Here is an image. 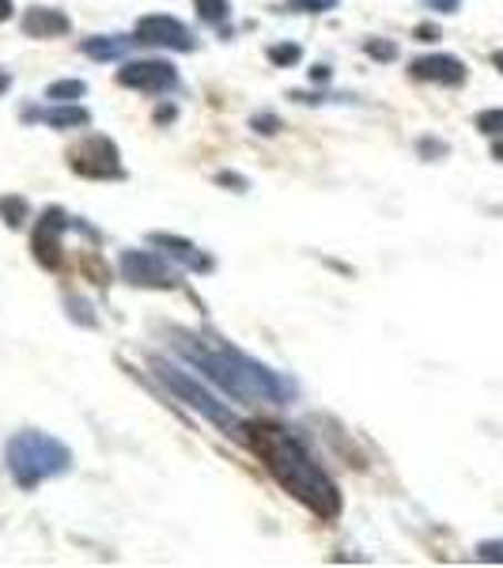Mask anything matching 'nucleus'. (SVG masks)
I'll return each instance as SVG.
<instances>
[{"label": "nucleus", "instance_id": "f257e3e1", "mask_svg": "<svg viewBox=\"0 0 503 568\" xmlns=\"http://www.w3.org/2000/svg\"><path fill=\"white\" fill-rule=\"evenodd\" d=\"M243 444L265 463V470L280 481V489L288 497H296L304 508L315 511L318 519H337L341 516V493L337 481L322 470V463L307 452L304 439H296L288 428L280 425H243Z\"/></svg>", "mask_w": 503, "mask_h": 568}, {"label": "nucleus", "instance_id": "f03ea898", "mask_svg": "<svg viewBox=\"0 0 503 568\" xmlns=\"http://www.w3.org/2000/svg\"><path fill=\"white\" fill-rule=\"evenodd\" d=\"M175 349L194 368L205 372V379H213L219 390L246 402V406H288V402H296V383L288 375L265 368L254 356L235 353L216 342H201V337L189 334H175Z\"/></svg>", "mask_w": 503, "mask_h": 568}, {"label": "nucleus", "instance_id": "7ed1b4c3", "mask_svg": "<svg viewBox=\"0 0 503 568\" xmlns=\"http://www.w3.org/2000/svg\"><path fill=\"white\" fill-rule=\"evenodd\" d=\"M4 466H8V474H12V481L31 493V489H39L42 481L69 474L72 470V452L61 444L58 436L39 433V428H23V433H16L12 439H8Z\"/></svg>", "mask_w": 503, "mask_h": 568}, {"label": "nucleus", "instance_id": "20e7f679", "mask_svg": "<svg viewBox=\"0 0 503 568\" xmlns=\"http://www.w3.org/2000/svg\"><path fill=\"white\" fill-rule=\"evenodd\" d=\"M148 368L155 379L163 383L171 394H175L178 402H186L194 414H201L205 420H213L216 428H224L227 436H235V439H243V425H239V417L232 414V409L224 406V402L216 398V394H208L201 383L194 379V375H186V372H178V364H171V361H163V356H152L148 361Z\"/></svg>", "mask_w": 503, "mask_h": 568}, {"label": "nucleus", "instance_id": "39448f33", "mask_svg": "<svg viewBox=\"0 0 503 568\" xmlns=\"http://www.w3.org/2000/svg\"><path fill=\"white\" fill-rule=\"evenodd\" d=\"M69 168L76 171L80 179H95V182H114L125 179L122 168V152L110 141L106 133H88L84 141H76L69 149Z\"/></svg>", "mask_w": 503, "mask_h": 568}, {"label": "nucleus", "instance_id": "423d86ee", "mask_svg": "<svg viewBox=\"0 0 503 568\" xmlns=\"http://www.w3.org/2000/svg\"><path fill=\"white\" fill-rule=\"evenodd\" d=\"M117 273H122L125 284H133V288H160V292H171L178 288V273L171 270L167 262L160 258L155 251H122L117 254Z\"/></svg>", "mask_w": 503, "mask_h": 568}, {"label": "nucleus", "instance_id": "0eeeda50", "mask_svg": "<svg viewBox=\"0 0 503 568\" xmlns=\"http://www.w3.org/2000/svg\"><path fill=\"white\" fill-rule=\"evenodd\" d=\"M114 80L130 91H144V95H167V91H178V69L163 58L125 61V65L114 72Z\"/></svg>", "mask_w": 503, "mask_h": 568}, {"label": "nucleus", "instance_id": "6e6552de", "mask_svg": "<svg viewBox=\"0 0 503 568\" xmlns=\"http://www.w3.org/2000/svg\"><path fill=\"white\" fill-rule=\"evenodd\" d=\"M133 39L141 45H160V50H175V53H194L197 39L186 23L175 20V16H144L136 23Z\"/></svg>", "mask_w": 503, "mask_h": 568}, {"label": "nucleus", "instance_id": "1a4fd4ad", "mask_svg": "<svg viewBox=\"0 0 503 568\" xmlns=\"http://www.w3.org/2000/svg\"><path fill=\"white\" fill-rule=\"evenodd\" d=\"M69 227H72L69 216L61 213L58 205H50L39 220H34L31 246H34V258H39L45 270H58V265H61V235H65Z\"/></svg>", "mask_w": 503, "mask_h": 568}, {"label": "nucleus", "instance_id": "9d476101", "mask_svg": "<svg viewBox=\"0 0 503 568\" xmlns=\"http://www.w3.org/2000/svg\"><path fill=\"white\" fill-rule=\"evenodd\" d=\"M409 77L420 80V84H439V88H462L470 80V69H465L462 58L454 53H424L409 65Z\"/></svg>", "mask_w": 503, "mask_h": 568}, {"label": "nucleus", "instance_id": "9b49d317", "mask_svg": "<svg viewBox=\"0 0 503 568\" xmlns=\"http://www.w3.org/2000/svg\"><path fill=\"white\" fill-rule=\"evenodd\" d=\"M23 34L27 39H39V42H50V39H61V34L72 31V20L61 8H45V4H31L23 12Z\"/></svg>", "mask_w": 503, "mask_h": 568}, {"label": "nucleus", "instance_id": "f8f14e48", "mask_svg": "<svg viewBox=\"0 0 503 568\" xmlns=\"http://www.w3.org/2000/svg\"><path fill=\"white\" fill-rule=\"evenodd\" d=\"M148 243L152 246H163V251L171 254L175 262H182L186 270H194V273H213V254L208 251H201L197 243H189V240H182V235H171V232H152L148 235Z\"/></svg>", "mask_w": 503, "mask_h": 568}, {"label": "nucleus", "instance_id": "ddd939ff", "mask_svg": "<svg viewBox=\"0 0 503 568\" xmlns=\"http://www.w3.org/2000/svg\"><path fill=\"white\" fill-rule=\"evenodd\" d=\"M23 118L27 122L50 125V130H88L91 125V114L76 103H53V106H42V110H23Z\"/></svg>", "mask_w": 503, "mask_h": 568}, {"label": "nucleus", "instance_id": "4468645a", "mask_svg": "<svg viewBox=\"0 0 503 568\" xmlns=\"http://www.w3.org/2000/svg\"><path fill=\"white\" fill-rule=\"evenodd\" d=\"M136 39H117V34H95V39L80 42V53H88L91 61H117L130 53V45Z\"/></svg>", "mask_w": 503, "mask_h": 568}, {"label": "nucleus", "instance_id": "2eb2a0df", "mask_svg": "<svg viewBox=\"0 0 503 568\" xmlns=\"http://www.w3.org/2000/svg\"><path fill=\"white\" fill-rule=\"evenodd\" d=\"M27 216H31V205H27V197L20 194H0V220H4L12 232H20L27 227Z\"/></svg>", "mask_w": 503, "mask_h": 568}, {"label": "nucleus", "instance_id": "dca6fc26", "mask_svg": "<svg viewBox=\"0 0 503 568\" xmlns=\"http://www.w3.org/2000/svg\"><path fill=\"white\" fill-rule=\"evenodd\" d=\"M88 95V84L84 80H53L50 88H45V99L50 103H76V99Z\"/></svg>", "mask_w": 503, "mask_h": 568}, {"label": "nucleus", "instance_id": "f3484780", "mask_svg": "<svg viewBox=\"0 0 503 568\" xmlns=\"http://www.w3.org/2000/svg\"><path fill=\"white\" fill-rule=\"evenodd\" d=\"M194 8L208 27H224L232 16V0H194Z\"/></svg>", "mask_w": 503, "mask_h": 568}, {"label": "nucleus", "instance_id": "a211bd4d", "mask_svg": "<svg viewBox=\"0 0 503 568\" xmlns=\"http://www.w3.org/2000/svg\"><path fill=\"white\" fill-rule=\"evenodd\" d=\"M299 58H304V45H299V42H277V45H269V61L277 69L299 65Z\"/></svg>", "mask_w": 503, "mask_h": 568}, {"label": "nucleus", "instance_id": "6ab92c4d", "mask_svg": "<svg viewBox=\"0 0 503 568\" xmlns=\"http://www.w3.org/2000/svg\"><path fill=\"white\" fill-rule=\"evenodd\" d=\"M473 125L484 133V136H503V110H481L478 118H473Z\"/></svg>", "mask_w": 503, "mask_h": 568}, {"label": "nucleus", "instance_id": "aec40b11", "mask_svg": "<svg viewBox=\"0 0 503 568\" xmlns=\"http://www.w3.org/2000/svg\"><path fill=\"white\" fill-rule=\"evenodd\" d=\"M341 0H288L291 12H304V16H322V12H333Z\"/></svg>", "mask_w": 503, "mask_h": 568}, {"label": "nucleus", "instance_id": "412c9836", "mask_svg": "<svg viewBox=\"0 0 503 568\" xmlns=\"http://www.w3.org/2000/svg\"><path fill=\"white\" fill-rule=\"evenodd\" d=\"M478 561L481 565H503V538H489V542H478Z\"/></svg>", "mask_w": 503, "mask_h": 568}, {"label": "nucleus", "instance_id": "4be33fe9", "mask_svg": "<svg viewBox=\"0 0 503 568\" xmlns=\"http://www.w3.org/2000/svg\"><path fill=\"white\" fill-rule=\"evenodd\" d=\"M363 50H368V58H374V61H394L398 58V45L382 42V39H368L363 42Z\"/></svg>", "mask_w": 503, "mask_h": 568}, {"label": "nucleus", "instance_id": "5701e85b", "mask_svg": "<svg viewBox=\"0 0 503 568\" xmlns=\"http://www.w3.org/2000/svg\"><path fill=\"white\" fill-rule=\"evenodd\" d=\"M65 304H69V311H72V318H76V323L95 326V315H91V304H84V300H80V296H69Z\"/></svg>", "mask_w": 503, "mask_h": 568}, {"label": "nucleus", "instance_id": "b1692460", "mask_svg": "<svg viewBox=\"0 0 503 568\" xmlns=\"http://www.w3.org/2000/svg\"><path fill=\"white\" fill-rule=\"evenodd\" d=\"M417 152L424 155V160H443V155H446V144H443V141H432V136H424V141L417 144Z\"/></svg>", "mask_w": 503, "mask_h": 568}, {"label": "nucleus", "instance_id": "393cba45", "mask_svg": "<svg viewBox=\"0 0 503 568\" xmlns=\"http://www.w3.org/2000/svg\"><path fill=\"white\" fill-rule=\"evenodd\" d=\"M250 125H254V130H258V133H280V118L277 114H254L250 118Z\"/></svg>", "mask_w": 503, "mask_h": 568}, {"label": "nucleus", "instance_id": "a878e982", "mask_svg": "<svg viewBox=\"0 0 503 568\" xmlns=\"http://www.w3.org/2000/svg\"><path fill=\"white\" fill-rule=\"evenodd\" d=\"M216 182H219V186H232V190H239V194H243L246 186H250V182H246L243 175H235V171H219Z\"/></svg>", "mask_w": 503, "mask_h": 568}, {"label": "nucleus", "instance_id": "bb28decb", "mask_svg": "<svg viewBox=\"0 0 503 568\" xmlns=\"http://www.w3.org/2000/svg\"><path fill=\"white\" fill-rule=\"evenodd\" d=\"M432 12H439V16H454L462 8V0H424Z\"/></svg>", "mask_w": 503, "mask_h": 568}, {"label": "nucleus", "instance_id": "cd10ccee", "mask_svg": "<svg viewBox=\"0 0 503 568\" xmlns=\"http://www.w3.org/2000/svg\"><path fill=\"white\" fill-rule=\"evenodd\" d=\"M417 39L420 42H439V27L435 23H420L417 27Z\"/></svg>", "mask_w": 503, "mask_h": 568}, {"label": "nucleus", "instance_id": "c85d7f7f", "mask_svg": "<svg viewBox=\"0 0 503 568\" xmlns=\"http://www.w3.org/2000/svg\"><path fill=\"white\" fill-rule=\"evenodd\" d=\"M329 77H333V72H329V65H315V72H310V80H315V84H326Z\"/></svg>", "mask_w": 503, "mask_h": 568}, {"label": "nucleus", "instance_id": "c756f323", "mask_svg": "<svg viewBox=\"0 0 503 568\" xmlns=\"http://www.w3.org/2000/svg\"><path fill=\"white\" fill-rule=\"evenodd\" d=\"M16 16V4L12 0H0V23H8Z\"/></svg>", "mask_w": 503, "mask_h": 568}, {"label": "nucleus", "instance_id": "7c9ffc66", "mask_svg": "<svg viewBox=\"0 0 503 568\" xmlns=\"http://www.w3.org/2000/svg\"><path fill=\"white\" fill-rule=\"evenodd\" d=\"M492 160L503 163V136H492Z\"/></svg>", "mask_w": 503, "mask_h": 568}, {"label": "nucleus", "instance_id": "2f4dec72", "mask_svg": "<svg viewBox=\"0 0 503 568\" xmlns=\"http://www.w3.org/2000/svg\"><path fill=\"white\" fill-rule=\"evenodd\" d=\"M8 88H12V77H8V72L4 69H0V95H4V91Z\"/></svg>", "mask_w": 503, "mask_h": 568}, {"label": "nucleus", "instance_id": "473e14b6", "mask_svg": "<svg viewBox=\"0 0 503 568\" xmlns=\"http://www.w3.org/2000/svg\"><path fill=\"white\" fill-rule=\"evenodd\" d=\"M155 118H160V122H171V118H175V106H163V110H160V114H155Z\"/></svg>", "mask_w": 503, "mask_h": 568}, {"label": "nucleus", "instance_id": "72a5a7b5", "mask_svg": "<svg viewBox=\"0 0 503 568\" xmlns=\"http://www.w3.org/2000/svg\"><path fill=\"white\" fill-rule=\"evenodd\" d=\"M492 65H496V69H500V77H503V50L492 53Z\"/></svg>", "mask_w": 503, "mask_h": 568}]
</instances>
